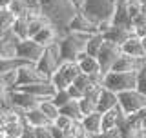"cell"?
<instances>
[{
    "mask_svg": "<svg viewBox=\"0 0 146 138\" xmlns=\"http://www.w3.org/2000/svg\"><path fill=\"white\" fill-rule=\"evenodd\" d=\"M90 35H79V33H64L58 40L57 47L60 55V62H75L80 53H84L86 40Z\"/></svg>",
    "mask_w": 146,
    "mask_h": 138,
    "instance_id": "1",
    "label": "cell"
},
{
    "mask_svg": "<svg viewBox=\"0 0 146 138\" xmlns=\"http://www.w3.org/2000/svg\"><path fill=\"white\" fill-rule=\"evenodd\" d=\"M135 80H137V73H115V71H108L104 73L100 85L104 89L111 91V93H124V91L135 89Z\"/></svg>",
    "mask_w": 146,
    "mask_h": 138,
    "instance_id": "2",
    "label": "cell"
},
{
    "mask_svg": "<svg viewBox=\"0 0 146 138\" xmlns=\"http://www.w3.org/2000/svg\"><path fill=\"white\" fill-rule=\"evenodd\" d=\"M119 98V109L124 116H131V114L143 111L146 109V96L141 95L137 89H130V91H124V93H119L117 95Z\"/></svg>",
    "mask_w": 146,
    "mask_h": 138,
    "instance_id": "3",
    "label": "cell"
},
{
    "mask_svg": "<svg viewBox=\"0 0 146 138\" xmlns=\"http://www.w3.org/2000/svg\"><path fill=\"white\" fill-rule=\"evenodd\" d=\"M15 51H17V60L35 66L40 60V57H42L44 47H40L33 38H26V40H17Z\"/></svg>",
    "mask_w": 146,
    "mask_h": 138,
    "instance_id": "4",
    "label": "cell"
},
{
    "mask_svg": "<svg viewBox=\"0 0 146 138\" xmlns=\"http://www.w3.org/2000/svg\"><path fill=\"white\" fill-rule=\"evenodd\" d=\"M58 66H60V55H58V47H57V45L44 49L40 60L35 64L36 71H38L46 80H49V78L53 76V73L58 69Z\"/></svg>",
    "mask_w": 146,
    "mask_h": 138,
    "instance_id": "5",
    "label": "cell"
},
{
    "mask_svg": "<svg viewBox=\"0 0 146 138\" xmlns=\"http://www.w3.org/2000/svg\"><path fill=\"white\" fill-rule=\"evenodd\" d=\"M64 33H79V35H95L97 33V24L91 18H88L82 11L75 13L71 20L68 22Z\"/></svg>",
    "mask_w": 146,
    "mask_h": 138,
    "instance_id": "6",
    "label": "cell"
},
{
    "mask_svg": "<svg viewBox=\"0 0 146 138\" xmlns=\"http://www.w3.org/2000/svg\"><path fill=\"white\" fill-rule=\"evenodd\" d=\"M9 104H11L13 109L20 111L22 114L35 109V107H38V100L33 98L31 95L24 93V91H20V89H13L9 93Z\"/></svg>",
    "mask_w": 146,
    "mask_h": 138,
    "instance_id": "7",
    "label": "cell"
},
{
    "mask_svg": "<svg viewBox=\"0 0 146 138\" xmlns=\"http://www.w3.org/2000/svg\"><path fill=\"white\" fill-rule=\"evenodd\" d=\"M75 62H77V66H79L82 75H88V76L95 78V80H99V82L102 80L104 73H102V69H100V66H99V60L95 57H90V55H86V53H80Z\"/></svg>",
    "mask_w": 146,
    "mask_h": 138,
    "instance_id": "8",
    "label": "cell"
},
{
    "mask_svg": "<svg viewBox=\"0 0 146 138\" xmlns=\"http://www.w3.org/2000/svg\"><path fill=\"white\" fill-rule=\"evenodd\" d=\"M119 57H121V47L111 42H104L100 53L97 55V60H99V66L102 69V73H108L113 67V64L117 62Z\"/></svg>",
    "mask_w": 146,
    "mask_h": 138,
    "instance_id": "9",
    "label": "cell"
},
{
    "mask_svg": "<svg viewBox=\"0 0 146 138\" xmlns=\"http://www.w3.org/2000/svg\"><path fill=\"white\" fill-rule=\"evenodd\" d=\"M62 35H64L62 29H58L55 24H49V26H46L38 35H35L33 40L40 45V47L48 49V47H53V45H57Z\"/></svg>",
    "mask_w": 146,
    "mask_h": 138,
    "instance_id": "10",
    "label": "cell"
},
{
    "mask_svg": "<svg viewBox=\"0 0 146 138\" xmlns=\"http://www.w3.org/2000/svg\"><path fill=\"white\" fill-rule=\"evenodd\" d=\"M20 91L31 95L33 98H36L38 102L42 100H51L53 95H55V87L49 84V80L46 82H38V84H31V85H24V87H18Z\"/></svg>",
    "mask_w": 146,
    "mask_h": 138,
    "instance_id": "11",
    "label": "cell"
},
{
    "mask_svg": "<svg viewBox=\"0 0 146 138\" xmlns=\"http://www.w3.org/2000/svg\"><path fill=\"white\" fill-rule=\"evenodd\" d=\"M38 82H46V78L36 71V67L33 64H22L18 67V87H24V85H31V84H38Z\"/></svg>",
    "mask_w": 146,
    "mask_h": 138,
    "instance_id": "12",
    "label": "cell"
},
{
    "mask_svg": "<svg viewBox=\"0 0 146 138\" xmlns=\"http://www.w3.org/2000/svg\"><path fill=\"white\" fill-rule=\"evenodd\" d=\"M144 60L131 58V57H126V55L121 53V57L117 58V62L113 64V67L110 69V71H115V73H137V71H141V69L144 67Z\"/></svg>",
    "mask_w": 146,
    "mask_h": 138,
    "instance_id": "13",
    "label": "cell"
},
{
    "mask_svg": "<svg viewBox=\"0 0 146 138\" xmlns=\"http://www.w3.org/2000/svg\"><path fill=\"white\" fill-rule=\"evenodd\" d=\"M121 53L126 55V57H131V58H139V60H144V58H146V51H144L143 40L137 38L135 35H131L130 38L121 45Z\"/></svg>",
    "mask_w": 146,
    "mask_h": 138,
    "instance_id": "14",
    "label": "cell"
},
{
    "mask_svg": "<svg viewBox=\"0 0 146 138\" xmlns=\"http://www.w3.org/2000/svg\"><path fill=\"white\" fill-rule=\"evenodd\" d=\"M82 127L86 129L88 136L97 138L100 135V131H102V113L95 111V113L88 114V116H84L82 118Z\"/></svg>",
    "mask_w": 146,
    "mask_h": 138,
    "instance_id": "15",
    "label": "cell"
},
{
    "mask_svg": "<svg viewBox=\"0 0 146 138\" xmlns=\"http://www.w3.org/2000/svg\"><path fill=\"white\" fill-rule=\"evenodd\" d=\"M126 122V116L121 113V109H111L108 113H102V131H111V129H119L122 124ZM100 131V133H102Z\"/></svg>",
    "mask_w": 146,
    "mask_h": 138,
    "instance_id": "16",
    "label": "cell"
},
{
    "mask_svg": "<svg viewBox=\"0 0 146 138\" xmlns=\"http://www.w3.org/2000/svg\"><path fill=\"white\" fill-rule=\"evenodd\" d=\"M117 107H119V98H117V95L102 87V89H100L99 98H97V111H99V113H108V111L117 109Z\"/></svg>",
    "mask_w": 146,
    "mask_h": 138,
    "instance_id": "17",
    "label": "cell"
},
{
    "mask_svg": "<svg viewBox=\"0 0 146 138\" xmlns=\"http://www.w3.org/2000/svg\"><path fill=\"white\" fill-rule=\"evenodd\" d=\"M9 33L15 40H26L29 38V18L27 16H18L13 18L11 27H9Z\"/></svg>",
    "mask_w": 146,
    "mask_h": 138,
    "instance_id": "18",
    "label": "cell"
},
{
    "mask_svg": "<svg viewBox=\"0 0 146 138\" xmlns=\"http://www.w3.org/2000/svg\"><path fill=\"white\" fill-rule=\"evenodd\" d=\"M131 35H133V33H131V29L119 27V26H111V27H110V31L104 35V40H106V42H111V44H115V45H119V47H121V45L124 44Z\"/></svg>",
    "mask_w": 146,
    "mask_h": 138,
    "instance_id": "19",
    "label": "cell"
},
{
    "mask_svg": "<svg viewBox=\"0 0 146 138\" xmlns=\"http://www.w3.org/2000/svg\"><path fill=\"white\" fill-rule=\"evenodd\" d=\"M24 116V124L29 129H35V127H44V126H49V120L44 116L42 113H40V109L38 107H35V109H31V111H27L22 114Z\"/></svg>",
    "mask_w": 146,
    "mask_h": 138,
    "instance_id": "20",
    "label": "cell"
},
{
    "mask_svg": "<svg viewBox=\"0 0 146 138\" xmlns=\"http://www.w3.org/2000/svg\"><path fill=\"white\" fill-rule=\"evenodd\" d=\"M15 44H17V40L11 36V33L7 36H4V38H0V60H13V58H17Z\"/></svg>",
    "mask_w": 146,
    "mask_h": 138,
    "instance_id": "21",
    "label": "cell"
},
{
    "mask_svg": "<svg viewBox=\"0 0 146 138\" xmlns=\"http://www.w3.org/2000/svg\"><path fill=\"white\" fill-rule=\"evenodd\" d=\"M104 42H106V40H104V36H102V35H99V33L90 35V36H88V40H86L84 53H86V55H90V57H95V58H97V55L100 53V49H102Z\"/></svg>",
    "mask_w": 146,
    "mask_h": 138,
    "instance_id": "22",
    "label": "cell"
},
{
    "mask_svg": "<svg viewBox=\"0 0 146 138\" xmlns=\"http://www.w3.org/2000/svg\"><path fill=\"white\" fill-rule=\"evenodd\" d=\"M57 71L62 75V78L68 82V84H73L75 78L80 75V69L77 66V62H60V66H58Z\"/></svg>",
    "mask_w": 146,
    "mask_h": 138,
    "instance_id": "23",
    "label": "cell"
},
{
    "mask_svg": "<svg viewBox=\"0 0 146 138\" xmlns=\"http://www.w3.org/2000/svg\"><path fill=\"white\" fill-rule=\"evenodd\" d=\"M38 109H40V113L49 120V124H53L58 116H60V109H58L51 100H42V102H38Z\"/></svg>",
    "mask_w": 146,
    "mask_h": 138,
    "instance_id": "24",
    "label": "cell"
},
{
    "mask_svg": "<svg viewBox=\"0 0 146 138\" xmlns=\"http://www.w3.org/2000/svg\"><path fill=\"white\" fill-rule=\"evenodd\" d=\"M29 18V38H33L35 35H38L40 31L44 29L46 26L51 24V20H49L46 15H38V16H27Z\"/></svg>",
    "mask_w": 146,
    "mask_h": 138,
    "instance_id": "25",
    "label": "cell"
},
{
    "mask_svg": "<svg viewBox=\"0 0 146 138\" xmlns=\"http://www.w3.org/2000/svg\"><path fill=\"white\" fill-rule=\"evenodd\" d=\"M60 114L71 118L73 122H82V113L79 107V100H70L64 107H60Z\"/></svg>",
    "mask_w": 146,
    "mask_h": 138,
    "instance_id": "26",
    "label": "cell"
},
{
    "mask_svg": "<svg viewBox=\"0 0 146 138\" xmlns=\"http://www.w3.org/2000/svg\"><path fill=\"white\" fill-rule=\"evenodd\" d=\"M99 84H100L99 80H95V78H91V76H88V75H82V73L75 78V82H73V85H75L77 89L82 93V96L88 93L91 87H95V85H99Z\"/></svg>",
    "mask_w": 146,
    "mask_h": 138,
    "instance_id": "27",
    "label": "cell"
},
{
    "mask_svg": "<svg viewBox=\"0 0 146 138\" xmlns=\"http://www.w3.org/2000/svg\"><path fill=\"white\" fill-rule=\"evenodd\" d=\"M0 84L6 87V89H9V91L17 89V84H18V69H9V71L0 73Z\"/></svg>",
    "mask_w": 146,
    "mask_h": 138,
    "instance_id": "28",
    "label": "cell"
},
{
    "mask_svg": "<svg viewBox=\"0 0 146 138\" xmlns=\"http://www.w3.org/2000/svg\"><path fill=\"white\" fill-rule=\"evenodd\" d=\"M26 129H27V126L24 124V120H22V122H13V124H7V126H6L4 135H6V136H13V138H20L26 133Z\"/></svg>",
    "mask_w": 146,
    "mask_h": 138,
    "instance_id": "29",
    "label": "cell"
},
{
    "mask_svg": "<svg viewBox=\"0 0 146 138\" xmlns=\"http://www.w3.org/2000/svg\"><path fill=\"white\" fill-rule=\"evenodd\" d=\"M24 6L27 11V16H38L44 15V6L40 0H24Z\"/></svg>",
    "mask_w": 146,
    "mask_h": 138,
    "instance_id": "30",
    "label": "cell"
},
{
    "mask_svg": "<svg viewBox=\"0 0 146 138\" xmlns=\"http://www.w3.org/2000/svg\"><path fill=\"white\" fill-rule=\"evenodd\" d=\"M7 11L13 18H18V16H27V11H26V6H24V0H13L11 4L7 6Z\"/></svg>",
    "mask_w": 146,
    "mask_h": 138,
    "instance_id": "31",
    "label": "cell"
},
{
    "mask_svg": "<svg viewBox=\"0 0 146 138\" xmlns=\"http://www.w3.org/2000/svg\"><path fill=\"white\" fill-rule=\"evenodd\" d=\"M79 107H80V113H82V118L88 116V114L95 113L97 111V104L93 102V100H90L88 96H82V98L79 100Z\"/></svg>",
    "mask_w": 146,
    "mask_h": 138,
    "instance_id": "32",
    "label": "cell"
},
{
    "mask_svg": "<svg viewBox=\"0 0 146 138\" xmlns=\"http://www.w3.org/2000/svg\"><path fill=\"white\" fill-rule=\"evenodd\" d=\"M51 102L57 105L58 109L64 107L68 102H70V95H68V89H62V91H55V95H53V98H51Z\"/></svg>",
    "mask_w": 146,
    "mask_h": 138,
    "instance_id": "33",
    "label": "cell"
},
{
    "mask_svg": "<svg viewBox=\"0 0 146 138\" xmlns=\"http://www.w3.org/2000/svg\"><path fill=\"white\" fill-rule=\"evenodd\" d=\"M49 84H51V85L55 87V91H62V89H68V85H70V84H68V82H66V80L62 78V75H60L58 71H55V73H53V76L49 78Z\"/></svg>",
    "mask_w": 146,
    "mask_h": 138,
    "instance_id": "34",
    "label": "cell"
},
{
    "mask_svg": "<svg viewBox=\"0 0 146 138\" xmlns=\"http://www.w3.org/2000/svg\"><path fill=\"white\" fill-rule=\"evenodd\" d=\"M126 11H128V15H130L131 20H133L135 16H139L141 11H143V4H141V0H130V2L126 4Z\"/></svg>",
    "mask_w": 146,
    "mask_h": 138,
    "instance_id": "35",
    "label": "cell"
},
{
    "mask_svg": "<svg viewBox=\"0 0 146 138\" xmlns=\"http://www.w3.org/2000/svg\"><path fill=\"white\" fill-rule=\"evenodd\" d=\"M135 89L141 95L146 96V67H143L141 71H137V80H135Z\"/></svg>",
    "mask_w": 146,
    "mask_h": 138,
    "instance_id": "36",
    "label": "cell"
},
{
    "mask_svg": "<svg viewBox=\"0 0 146 138\" xmlns=\"http://www.w3.org/2000/svg\"><path fill=\"white\" fill-rule=\"evenodd\" d=\"M68 136L70 138H88V133L82 127V122H75L71 126V129L68 131Z\"/></svg>",
    "mask_w": 146,
    "mask_h": 138,
    "instance_id": "37",
    "label": "cell"
},
{
    "mask_svg": "<svg viewBox=\"0 0 146 138\" xmlns=\"http://www.w3.org/2000/svg\"><path fill=\"white\" fill-rule=\"evenodd\" d=\"M73 124H75V122H73L71 118H68V116H64V114H60V116H58L57 120L53 122V126H55V127H58V129L64 131V133H68V131L71 129Z\"/></svg>",
    "mask_w": 146,
    "mask_h": 138,
    "instance_id": "38",
    "label": "cell"
},
{
    "mask_svg": "<svg viewBox=\"0 0 146 138\" xmlns=\"http://www.w3.org/2000/svg\"><path fill=\"white\" fill-rule=\"evenodd\" d=\"M51 126V124H49ZM49 126H44V127H35V129H31L33 131V135L35 138H53L51 136V127Z\"/></svg>",
    "mask_w": 146,
    "mask_h": 138,
    "instance_id": "39",
    "label": "cell"
},
{
    "mask_svg": "<svg viewBox=\"0 0 146 138\" xmlns=\"http://www.w3.org/2000/svg\"><path fill=\"white\" fill-rule=\"evenodd\" d=\"M68 2H70V6H71L73 11L79 13V11H84L86 2H88V0H68Z\"/></svg>",
    "mask_w": 146,
    "mask_h": 138,
    "instance_id": "40",
    "label": "cell"
},
{
    "mask_svg": "<svg viewBox=\"0 0 146 138\" xmlns=\"http://www.w3.org/2000/svg\"><path fill=\"white\" fill-rule=\"evenodd\" d=\"M68 95H70V100H80V98H82V93H80V91L77 89L73 84L68 85Z\"/></svg>",
    "mask_w": 146,
    "mask_h": 138,
    "instance_id": "41",
    "label": "cell"
},
{
    "mask_svg": "<svg viewBox=\"0 0 146 138\" xmlns=\"http://www.w3.org/2000/svg\"><path fill=\"white\" fill-rule=\"evenodd\" d=\"M97 138H122V136L119 129H111V131H102Z\"/></svg>",
    "mask_w": 146,
    "mask_h": 138,
    "instance_id": "42",
    "label": "cell"
},
{
    "mask_svg": "<svg viewBox=\"0 0 146 138\" xmlns=\"http://www.w3.org/2000/svg\"><path fill=\"white\" fill-rule=\"evenodd\" d=\"M6 126H7V120H6V114H4V111L0 113V133L6 131Z\"/></svg>",
    "mask_w": 146,
    "mask_h": 138,
    "instance_id": "43",
    "label": "cell"
},
{
    "mask_svg": "<svg viewBox=\"0 0 146 138\" xmlns=\"http://www.w3.org/2000/svg\"><path fill=\"white\" fill-rule=\"evenodd\" d=\"M20 138H35V135H33V131H31L29 127H27V129H26V133H24V135H22Z\"/></svg>",
    "mask_w": 146,
    "mask_h": 138,
    "instance_id": "44",
    "label": "cell"
},
{
    "mask_svg": "<svg viewBox=\"0 0 146 138\" xmlns=\"http://www.w3.org/2000/svg\"><path fill=\"white\" fill-rule=\"evenodd\" d=\"M11 2H13V0H0V7H2V9H7V6Z\"/></svg>",
    "mask_w": 146,
    "mask_h": 138,
    "instance_id": "45",
    "label": "cell"
},
{
    "mask_svg": "<svg viewBox=\"0 0 146 138\" xmlns=\"http://www.w3.org/2000/svg\"><path fill=\"white\" fill-rule=\"evenodd\" d=\"M143 45H144V51H146V36L143 38Z\"/></svg>",
    "mask_w": 146,
    "mask_h": 138,
    "instance_id": "46",
    "label": "cell"
},
{
    "mask_svg": "<svg viewBox=\"0 0 146 138\" xmlns=\"http://www.w3.org/2000/svg\"><path fill=\"white\" fill-rule=\"evenodd\" d=\"M141 4H143V6L146 7V0H141Z\"/></svg>",
    "mask_w": 146,
    "mask_h": 138,
    "instance_id": "47",
    "label": "cell"
},
{
    "mask_svg": "<svg viewBox=\"0 0 146 138\" xmlns=\"http://www.w3.org/2000/svg\"><path fill=\"white\" fill-rule=\"evenodd\" d=\"M0 138H6V135H4V133H0Z\"/></svg>",
    "mask_w": 146,
    "mask_h": 138,
    "instance_id": "48",
    "label": "cell"
},
{
    "mask_svg": "<svg viewBox=\"0 0 146 138\" xmlns=\"http://www.w3.org/2000/svg\"><path fill=\"white\" fill-rule=\"evenodd\" d=\"M143 138H146V131H143Z\"/></svg>",
    "mask_w": 146,
    "mask_h": 138,
    "instance_id": "49",
    "label": "cell"
},
{
    "mask_svg": "<svg viewBox=\"0 0 146 138\" xmlns=\"http://www.w3.org/2000/svg\"><path fill=\"white\" fill-rule=\"evenodd\" d=\"M6 138H13V136H6Z\"/></svg>",
    "mask_w": 146,
    "mask_h": 138,
    "instance_id": "50",
    "label": "cell"
},
{
    "mask_svg": "<svg viewBox=\"0 0 146 138\" xmlns=\"http://www.w3.org/2000/svg\"><path fill=\"white\" fill-rule=\"evenodd\" d=\"M144 67H146V60H144Z\"/></svg>",
    "mask_w": 146,
    "mask_h": 138,
    "instance_id": "51",
    "label": "cell"
},
{
    "mask_svg": "<svg viewBox=\"0 0 146 138\" xmlns=\"http://www.w3.org/2000/svg\"><path fill=\"white\" fill-rule=\"evenodd\" d=\"M88 138H93V136H88Z\"/></svg>",
    "mask_w": 146,
    "mask_h": 138,
    "instance_id": "52",
    "label": "cell"
}]
</instances>
